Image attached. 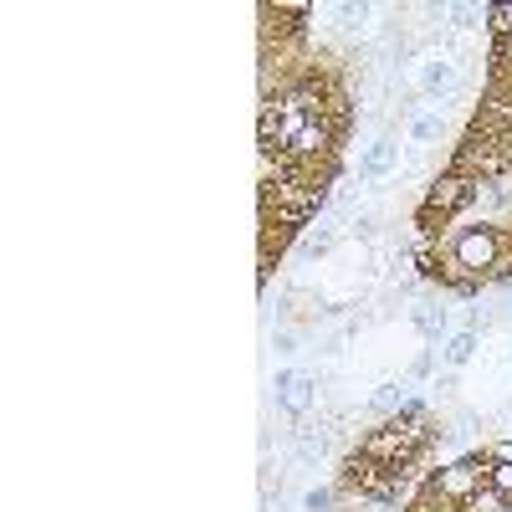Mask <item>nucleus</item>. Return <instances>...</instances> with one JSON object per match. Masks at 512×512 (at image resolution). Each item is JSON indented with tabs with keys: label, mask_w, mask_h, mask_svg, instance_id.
Wrapping results in <instances>:
<instances>
[{
	"label": "nucleus",
	"mask_w": 512,
	"mask_h": 512,
	"mask_svg": "<svg viewBox=\"0 0 512 512\" xmlns=\"http://www.w3.org/2000/svg\"><path fill=\"white\" fill-rule=\"evenodd\" d=\"M487 451H472V456H456V461H441L436 472H431V487H436V497L446 502V507H466L482 487H487Z\"/></svg>",
	"instance_id": "obj_2"
},
{
	"label": "nucleus",
	"mask_w": 512,
	"mask_h": 512,
	"mask_svg": "<svg viewBox=\"0 0 512 512\" xmlns=\"http://www.w3.org/2000/svg\"><path fill=\"white\" fill-rule=\"evenodd\" d=\"M477 195H482V185L466 180V175H456V169H446V175H436L431 185H425V205H436L441 216H451V221L461 216V210H472Z\"/></svg>",
	"instance_id": "obj_3"
},
{
	"label": "nucleus",
	"mask_w": 512,
	"mask_h": 512,
	"mask_svg": "<svg viewBox=\"0 0 512 512\" xmlns=\"http://www.w3.org/2000/svg\"><path fill=\"white\" fill-rule=\"evenodd\" d=\"M395 420H400V425H425V420H431V405H425V400H405V405L395 410Z\"/></svg>",
	"instance_id": "obj_13"
},
{
	"label": "nucleus",
	"mask_w": 512,
	"mask_h": 512,
	"mask_svg": "<svg viewBox=\"0 0 512 512\" xmlns=\"http://www.w3.org/2000/svg\"><path fill=\"white\" fill-rule=\"evenodd\" d=\"M313 400H318V379H313V374H297V384H292V390H287L277 405H282L292 420H303V415L313 410Z\"/></svg>",
	"instance_id": "obj_8"
},
{
	"label": "nucleus",
	"mask_w": 512,
	"mask_h": 512,
	"mask_svg": "<svg viewBox=\"0 0 512 512\" xmlns=\"http://www.w3.org/2000/svg\"><path fill=\"white\" fill-rule=\"evenodd\" d=\"M487 461H512V436H507V441H497V446L487 451Z\"/></svg>",
	"instance_id": "obj_21"
},
{
	"label": "nucleus",
	"mask_w": 512,
	"mask_h": 512,
	"mask_svg": "<svg viewBox=\"0 0 512 512\" xmlns=\"http://www.w3.org/2000/svg\"><path fill=\"white\" fill-rule=\"evenodd\" d=\"M441 139H446V118H441V113H431V108L410 113V144H415V149H431V144H441Z\"/></svg>",
	"instance_id": "obj_6"
},
{
	"label": "nucleus",
	"mask_w": 512,
	"mask_h": 512,
	"mask_svg": "<svg viewBox=\"0 0 512 512\" xmlns=\"http://www.w3.org/2000/svg\"><path fill=\"white\" fill-rule=\"evenodd\" d=\"M374 226H379V216H354V236L359 241H374Z\"/></svg>",
	"instance_id": "obj_19"
},
{
	"label": "nucleus",
	"mask_w": 512,
	"mask_h": 512,
	"mask_svg": "<svg viewBox=\"0 0 512 512\" xmlns=\"http://www.w3.org/2000/svg\"><path fill=\"white\" fill-rule=\"evenodd\" d=\"M451 246H446V256L461 267V272H472V277H482V282H492L502 267H507V231L502 226H461V231H451L446 236Z\"/></svg>",
	"instance_id": "obj_1"
},
{
	"label": "nucleus",
	"mask_w": 512,
	"mask_h": 512,
	"mask_svg": "<svg viewBox=\"0 0 512 512\" xmlns=\"http://www.w3.org/2000/svg\"><path fill=\"white\" fill-rule=\"evenodd\" d=\"M482 16H487V31H492V36L512 41V0H497V6H482Z\"/></svg>",
	"instance_id": "obj_10"
},
{
	"label": "nucleus",
	"mask_w": 512,
	"mask_h": 512,
	"mask_svg": "<svg viewBox=\"0 0 512 512\" xmlns=\"http://www.w3.org/2000/svg\"><path fill=\"white\" fill-rule=\"evenodd\" d=\"M333 16H338V26H364L369 21V6H354V0H344V6H333Z\"/></svg>",
	"instance_id": "obj_14"
},
{
	"label": "nucleus",
	"mask_w": 512,
	"mask_h": 512,
	"mask_svg": "<svg viewBox=\"0 0 512 512\" xmlns=\"http://www.w3.org/2000/svg\"><path fill=\"white\" fill-rule=\"evenodd\" d=\"M410 323L420 328V338H441V333L451 328V308H441V303H415Z\"/></svg>",
	"instance_id": "obj_9"
},
{
	"label": "nucleus",
	"mask_w": 512,
	"mask_h": 512,
	"mask_svg": "<svg viewBox=\"0 0 512 512\" xmlns=\"http://www.w3.org/2000/svg\"><path fill=\"white\" fill-rule=\"evenodd\" d=\"M487 487H497V492L512 502V461H492V466H487Z\"/></svg>",
	"instance_id": "obj_12"
},
{
	"label": "nucleus",
	"mask_w": 512,
	"mask_h": 512,
	"mask_svg": "<svg viewBox=\"0 0 512 512\" xmlns=\"http://www.w3.org/2000/svg\"><path fill=\"white\" fill-rule=\"evenodd\" d=\"M477 344H482V333L477 328H456L451 338H446V369H466V364H472L477 359Z\"/></svg>",
	"instance_id": "obj_7"
},
{
	"label": "nucleus",
	"mask_w": 512,
	"mask_h": 512,
	"mask_svg": "<svg viewBox=\"0 0 512 512\" xmlns=\"http://www.w3.org/2000/svg\"><path fill=\"white\" fill-rule=\"evenodd\" d=\"M333 497H338L333 487H313V492L303 497V512H333Z\"/></svg>",
	"instance_id": "obj_15"
},
{
	"label": "nucleus",
	"mask_w": 512,
	"mask_h": 512,
	"mask_svg": "<svg viewBox=\"0 0 512 512\" xmlns=\"http://www.w3.org/2000/svg\"><path fill=\"white\" fill-rule=\"evenodd\" d=\"M272 344H277V354H297V328H277Z\"/></svg>",
	"instance_id": "obj_17"
},
{
	"label": "nucleus",
	"mask_w": 512,
	"mask_h": 512,
	"mask_svg": "<svg viewBox=\"0 0 512 512\" xmlns=\"http://www.w3.org/2000/svg\"><path fill=\"white\" fill-rule=\"evenodd\" d=\"M456 88V62L451 57H425V67H420V103H436V98H446Z\"/></svg>",
	"instance_id": "obj_5"
},
{
	"label": "nucleus",
	"mask_w": 512,
	"mask_h": 512,
	"mask_svg": "<svg viewBox=\"0 0 512 512\" xmlns=\"http://www.w3.org/2000/svg\"><path fill=\"white\" fill-rule=\"evenodd\" d=\"M292 384H297V369H277V374H272V390H277V400L292 390Z\"/></svg>",
	"instance_id": "obj_18"
},
{
	"label": "nucleus",
	"mask_w": 512,
	"mask_h": 512,
	"mask_svg": "<svg viewBox=\"0 0 512 512\" xmlns=\"http://www.w3.org/2000/svg\"><path fill=\"white\" fill-rule=\"evenodd\" d=\"M507 507H512V502H507V497H502L497 487H482V492H477L472 502H466L461 512H507Z\"/></svg>",
	"instance_id": "obj_11"
},
{
	"label": "nucleus",
	"mask_w": 512,
	"mask_h": 512,
	"mask_svg": "<svg viewBox=\"0 0 512 512\" xmlns=\"http://www.w3.org/2000/svg\"><path fill=\"white\" fill-rule=\"evenodd\" d=\"M410 379H431V349H425V354H415V364H410Z\"/></svg>",
	"instance_id": "obj_20"
},
{
	"label": "nucleus",
	"mask_w": 512,
	"mask_h": 512,
	"mask_svg": "<svg viewBox=\"0 0 512 512\" xmlns=\"http://www.w3.org/2000/svg\"><path fill=\"white\" fill-rule=\"evenodd\" d=\"M333 251V236L328 231H313L308 241H303V256H308V262H318V256H328Z\"/></svg>",
	"instance_id": "obj_16"
},
{
	"label": "nucleus",
	"mask_w": 512,
	"mask_h": 512,
	"mask_svg": "<svg viewBox=\"0 0 512 512\" xmlns=\"http://www.w3.org/2000/svg\"><path fill=\"white\" fill-rule=\"evenodd\" d=\"M395 159H400V144H395V134H379V139L364 149V159H359V180H364V185H379V180L395 169Z\"/></svg>",
	"instance_id": "obj_4"
}]
</instances>
